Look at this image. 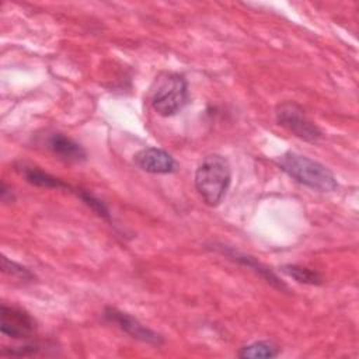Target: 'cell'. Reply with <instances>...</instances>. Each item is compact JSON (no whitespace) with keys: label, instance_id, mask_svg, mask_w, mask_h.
Listing matches in <instances>:
<instances>
[{"label":"cell","instance_id":"6","mask_svg":"<svg viewBox=\"0 0 359 359\" xmlns=\"http://www.w3.org/2000/svg\"><path fill=\"white\" fill-rule=\"evenodd\" d=\"M104 317L108 323L115 324L119 330H122L123 332H126L135 339H139L142 342L156 345V346H160L164 344V338L161 334L146 327L137 318L132 317L125 311H121L115 307H107L104 310Z\"/></svg>","mask_w":359,"mask_h":359},{"label":"cell","instance_id":"3","mask_svg":"<svg viewBox=\"0 0 359 359\" xmlns=\"http://www.w3.org/2000/svg\"><path fill=\"white\" fill-rule=\"evenodd\" d=\"M188 101V84L178 73H165L156 80L151 107L161 116L175 115Z\"/></svg>","mask_w":359,"mask_h":359},{"label":"cell","instance_id":"9","mask_svg":"<svg viewBox=\"0 0 359 359\" xmlns=\"http://www.w3.org/2000/svg\"><path fill=\"white\" fill-rule=\"evenodd\" d=\"M222 250V248H220ZM223 251V254L226 252L229 257H231L234 261H237L238 264H241V265H245V266H248V268H251L255 273H258L262 279H265L268 283H271L272 286H275V287H278V289H280V290H287V286L273 273V272H271L264 264H261L259 261H257L254 257H251V255H247V254H243V252H237V251H234V250H222Z\"/></svg>","mask_w":359,"mask_h":359},{"label":"cell","instance_id":"11","mask_svg":"<svg viewBox=\"0 0 359 359\" xmlns=\"http://www.w3.org/2000/svg\"><path fill=\"white\" fill-rule=\"evenodd\" d=\"M280 353V348L272 341H257L243 346L238 356L243 359H271Z\"/></svg>","mask_w":359,"mask_h":359},{"label":"cell","instance_id":"14","mask_svg":"<svg viewBox=\"0 0 359 359\" xmlns=\"http://www.w3.org/2000/svg\"><path fill=\"white\" fill-rule=\"evenodd\" d=\"M1 269H3L4 273H7V275H10V276H13V278H17L18 280L31 282V280H34V278H35L34 273H32L28 268H25V266H22V265H20V264H17V262L8 259L7 257H3V258H1Z\"/></svg>","mask_w":359,"mask_h":359},{"label":"cell","instance_id":"8","mask_svg":"<svg viewBox=\"0 0 359 359\" xmlns=\"http://www.w3.org/2000/svg\"><path fill=\"white\" fill-rule=\"evenodd\" d=\"M48 149L66 163H83L87 160L84 147L63 133H52L48 137Z\"/></svg>","mask_w":359,"mask_h":359},{"label":"cell","instance_id":"12","mask_svg":"<svg viewBox=\"0 0 359 359\" xmlns=\"http://www.w3.org/2000/svg\"><path fill=\"white\" fill-rule=\"evenodd\" d=\"M280 271L290 276L292 279H294L299 283H304V285H321L323 283V276L320 275V272H317L316 269L307 268V266H302V265H296V264H287V265H282Z\"/></svg>","mask_w":359,"mask_h":359},{"label":"cell","instance_id":"16","mask_svg":"<svg viewBox=\"0 0 359 359\" xmlns=\"http://www.w3.org/2000/svg\"><path fill=\"white\" fill-rule=\"evenodd\" d=\"M0 198L3 202H11L14 199L13 192L7 188V185L4 182L1 184V188H0Z\"/></svg>","mask_w":359,"mask_h":359},{"label":"cell","instance_id":"10","mask_svg":"<svg viewBox=\"0 0 359 359\" xmlns=\"http://www.w3.org/2000/svg\"><path fill=\"white\" fill-rule=\"evenodd\" d=\"M21 172L24 174L25 180L35 187L48 188V189H74L60 178H56L55 175L32 165H22Z\"/></svg>","mask_w":359,"mask_h":359},{"label":"cell","instance_id":"5","mask_svg":"<svg viewBox=\"0 0 359 359\" xmlns=\"http://www.w3.org/2000/svg\"><path fill=\"white\" fill-rule=\"evenodd\" d=\"M0 332L13 339H29L36 332V321L20 307L1 304Z\"/></svg>","mask_w":359,"mask_h":359},{"label":"cell","instance_id":"7","mask_svg":"<svg viewBox=\"0 0 359 359\" xmlns=\"http://www.w3.org/2000/svg\"><path fill=\"white\" fill-rule=\"evenodd\" d=\"M135 164L144 172L171 174L178 170L175 158L160 147H146L133 156Z\"/></svg>","mask_w":359,"mask_h":359},{"label":"cell","instance_id":"15","mask_svg":"<svg viewBox=\"0 0 359 359\" xmlns=\"http://www.w3.org/2000/svg\"><path fill=\"white\" fill-rule=\"evenodd\" d=\"M39 345L36 344H25L22 346H15L11 349H3L1 353L3 355H13V356H28V355H34L39 351Z\"/></svg>","mask_w":359,"mask_h":359},{"label":"cell","instance_id":"1","mask_svg":"<svg viewBox=\"0 0 359 359\" xmlns=\"http://www.w3.org/2000/svg\"><path fill=\"white\" fill-rule=\"evenodd\" d=\"M276 163L282 171L304 187L318 192H332L338 188L332 171L310 157L294 151H286L278 157Z\"/></svg>","mask_w":359,"mask_h":359},{"label":"cell","instance_id":"4","mask_svg":"<svg viewBox=\"0 0 359 359\" xmlns=\"http://www.w3.org/2000/svg\"><path fill=\"white\" fill-rule=\"evenodd\" d=\"M275 114L278 123L286 128L299 139L306 142H317L321 139V129L307 118L304 109L299 104L293 101H285L276 107Z\"/></svg>","mask_w":359,"mask_h":359},{"label":"cell","instance_id":"2","mask_svg":"<svg viewBox=\"0 0 359 359\" xmlns=\"http://www.w3.org/2000/svg\"><path fill=\"white\" fill-rule=\"evenodd\" d=\"M230 181V164L220 154L206 156L195 171L196 191L209 206H217L223 201Z\"/></svg>","mask_w":359,"mask_h":359},{"label":"cell","instance_id":"13","mask_svg":"<svg viewBox=\"0 0 359 359\" xmlns=\"http://www.w3.org/2000/svg\"><path fill=\"white\" fill-rule=\"evenodd\" d=\"M73 191L76 192V195H77L94 213H97L100 217H102V219L111 222L109 210H108V208L104 205V202H102L101 199H98L97 196H94L90 191H86V189H81V188H74Z\"/></svg>","mask_w":359,"mask_h":359}]
</instances>
